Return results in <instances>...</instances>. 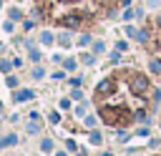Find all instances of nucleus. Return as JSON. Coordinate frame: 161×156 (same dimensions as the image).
<instances>
[{
	"label": "nucleus",
	"instance_id": "f8f14e48",
	"mask_svg": "<svg viewBox=\"0 0 161 156\" xmlns=\"http://www.w3.org/2000/svg\"><path fill=\"white\" fill-rule=\"evenodd\" d=\"M136 33H138V30H136L133 25H128V28H126V35H128V38H136Z\"/></svg>",
	"mask_w": 161,
	"mask_h": 156
},
{
	"label": "nucleus",
	"instance_id": "6ab92c4d",
	"mask_svg": "<svg viewBox=\"0 0 161 156\" xmlns=\"http://www.w3.org/2000/svg\"><path fill=\"white\" fill-rule=\"evenodd\" d=\"M28 131H30V133H38V131H40V126H38V123H30V126H28Z\"/></svg>",
	"mask_w": 161,
	"mask_h": 156
},
{
	"label": "nucleus",
	"instance_id": "5701e85b",
	"mask_svg": "<svg viewBox=\"0 0 161 156\" xmlns=\"http://www.w3.org/2000/svg\"><path fill=\"white\" fill-rule=\"evenodd\" d=\"M156 25H158V28H161V15H158V18H156Z\"/></svg>",
	"mask_w": 161,
	"mask_h": 156
},
{
	"label": "nucleus",
	"instance_id": "1a4fd4ad",
	"mask_svg": "<svg viewBox=\"0 0 161 156\" xmlns=\"http://www.w3.org/2000/svg\"><path fill=\"white\" fill-rule=\"evenodd\" d=\"M58 43H60V45H68V43H70V35H68V33H63V35L58 38Z\"/></svg>",
	"mask_w": 161,
	"mask_h": 156
},
{
	"label": "nucleus",
	"instance_id": "6e6552de",
	"mask_svg": "<svg viewBox=\"0 0 161 156\" xmlns=\"http://www.w3.org/2000/svg\"><path fill=\"white\" fill-rule=\"evenodd\" d=\"M40 148H43V151H50V148H53V141H50V138H43Z\"/></svg>",
	"mask_w": 161,
	"mask_h": 156
},
{
	"label": "nucleus",
	"instance_id": "a211bd4d",
	"mask_svg": "<svg viewBox=\"0 0 161 156\" xmlns=\"http://www.w3.org/2000/svg\"><path fill=\"white\" fill-rule=\"evenodd\" d=\"M80 60H83V63H93V55H88V53H83V55H80Z\"/></svg>",
	"mask_w": 161,
	"mask_h": 156
},
{
	"label": "nucleus",
	"instance_id": "423d86ee",
	"mask_svg": "<svg viewBox=\"0 0 161 156\" xmlns=\"http://www.w3.org/2000/svg\"><path fill=\"white\" fill-rule=\"evenodd\" d=\"M133 18H136V10H131V8L123 10V20H133Z\"/></svg>",
	"mask_w": 161,
	"mask_h": 156
},
{
	"label": "nucleus",
	"instance_id": "f3484780",
	"mask_svg": "<svg viewBox=\"0 0 161 156\" xmlns=\"http://www.w3.org/2000/svg\"><path fill=\"white\" fill-rule=\"evenodd\" d=\"M116 48H118V53H123V50H128V43H123V40H121Z\"/></svg>",
	"mask_w": 161,
	"mask_h": 156
},
{
	"label": "nucleus",
	"instance_id": "f257e3e1",
	"mask_svg": "<svg viewBox=\"0 0 161 156\" xmlns=\"http://www.w3.org/2000/svg\"><path fill=\"white\" fill-rule=\"evenodd\" d=\"M148 88H151V81H148L146 73H131L128 75V91L133 96H146Z\"/></svg>",
	"mask_w": 161,
	"mask_h": 156
},
{
	"label": "nucleus",
	"instance_id": "2eb2a0df",
	"mask_svg": "<svg viewBox=\"0 0 161 156\" xmlns=\"http://www.w3.org/2000/svg\"><path fill=\"white\" fill-rule=\"evenodd\" d=\"M20 15H23V13H20V10H18V8H13V10H10V18H13V20H18V18H20Z\"/></svg>",
	"mask_w": 161,
	"mask_h": 156
},
{
	"label": "nucleus",
	"instance_id": "b1692460",
	"mask_svg": "<svg viewBox=\"0 0 161 156\" xmlns=\"http://www.w3.org/2000/svg\"><path fill=\"white\" fill-rule=\"evenodd\" d=\"M58 156H65V153H63V151H60V153H58Z\"/></svg>",
	"mask_w": 161,
	"mask_h": 156
},
{
	"label": "nucleus",
	"instance_id": "9d476101",
	"mask_svg": "<svg viewBox=\"0 0 161 156\" xmlns=\"http://www.w3.org/2000/svg\"><path fill=\"white\" fill-rule=\"evenodd\" d=\"M78 43H80V45H88V43H91V35H88V33H83V35L78 38Z\"/></svg>",
	"mask_w": 161,
	"mask_h": 156
},
{
	"label": "nucleus",
	"instance_id": "ddd939ff",
	"mask_svg": "<svg viewBox=\"0 0 161 156\" xmlns=\"http://www.w3.org/2000/svg\"><path fill=\"white\" fill-rule=\"evenodd\" d=\"M103 48H106V45H103L101 40H98V43H93V53H103Z\"/></svg>",
	"mask_w": 161,
	"mask_h": 156
},
{
	"label": "nucleus",
	"instance_id": "39448f33",
	"mask_svg": "<svg viewBox=\"0 0 161 156\" xmlns=\"http://www.w3.org/2000/svg\"><path fill=\"white\" fill-rule=\"evenodd\" d=\"M30 96H33L30 91H18V93H15V101H28Z\"/></svg>",
	"mask_w": 161,
	"mask_h": 156
},
{
	"label": "nucleus",
	"instance_id": "393cba45",
	"mask_svg": "<svg viewBox=\"0 0 161 156\" xmlns=\"http://www.w3.org/2000/svg\"><path fill=\"white\" fill-rule=\"evenodd\" d=\"M148 3H156V0H148Z\"/></svg>",
	"mask_w": 161,
	"mask_h": 156
},
{
	"label": "nucleus",
	"instance_id": "9b49d317",
	"mask_svg": "<svg viewBox=\"0 0 161 156\" xmlns=\"http://www.w3.org/2000/svg\"><path fill=\"white\" fill-rule=\"evenodd\" d=\"M63 65H65V70H73V68H75V60L68 58V60H63Z\"/></svg>",
	"mask_w": 161,
	"mask_h": 156
},
{
	"label": "nucleus",
	"instance_id": "f03ea898",
	"mask_svg": "<svg viewBox=\"0 0 161 156\" xmlns=\"http://www.w3.org/2000/svg\"><path fill=\"white\" fill-rule=\"evenodd\" d=\"M113 91H116V78H103V81L96 86V98H98V103H101L103 98L113 96Z\"/></svg>",
	"mask_w": 161,
	"mask_h": 156
},
{
	"label": "nucleus",
	"instance_id": "dca6fc26",
	"mask_svg": "<svg viewBox=\"0 0 161 156\" xmlns=\"http://www.w3.org/2000/svg\"><path fill=\"white\" fill-rule=\"evenodd\" d=\"M40 40H43V43H53V35H50V33H43Z\"/></svg>",
	"mask_w": 161,
	"mask_h": 156
},
{
	"label": "nucleus",
	"instance_id": "0eeeda50",
	"mask_svg": "<svg viewBox=\"0 0 161 156\" xmlns=\"http://www.w3.org/2000/svg\"><path fill=\"white\" fill-rule=\"evenodd\" d=\"M151 98H153V103H158L161 101V91L158 88H151Z\"/></svg>",
	"mask_w": 161,
	"mask_h": 156
},
{
	"label": "nucleus",
	"instance_id": "4be33fe9",
	"mask_svg": "<svg viewBox=\"0 0 161 156\" xmlns=\"http://www.w3.org/2000/svg\"><path fill=\"white\" fill-rule=\"evenodd\" d=\"M118 3H121L123 8H128V5H131V0H118Z\"/></svg>",
	"mask_w": 161,
	"mask_h": 156
},
{
	"label": "nucleus",
	"instance_id": "4468645a",
	"mask_svg": "<svg viewBox=\"0 0 161 156\" xmlns=\"http://www.w3.org/2000/svg\"><path fill=\"white\" fill-rule=\"evenodd\" d=\"M91 143H101V133H98V131L91 133Z\"/></svg>",
	"mask_w": 161,
	"mask_h": 156
},
{
	"label": "nucleus",
	"instance_id": "412c9836",
	"mask_svg": "<svg viewBox=\"0 0 161 156\" xmlns=\"http://www.w3.org/2000/svg\"><path fill=\"white\" fill-rule=\"evenodd\" d=\"M33 78H43V68H35L33 70Z\"/></svg>",
	"mask_w": 161,
	"mask_h": 156
},
{
	"label": "nucleus",
	"instance_id": "7ed1b4c3",
	"mask_svg": "<svg viewBox=\"0 0 161 156\" xmlns=\"http://www.w3.org/2000/svg\"><path fill=\"white\" fill-rule=\"evenodd\" d=\"M148 70H151L153 75H161V58H151V60H148Z\"/></svg>",
	"mask_w": 161,
	"mask_h": 156
},
{
	"label": "nucleus",
	"instance_id": "aec40b11",
	"mask_svg": "<svg viewBox=\"0 0 161 156\" xmlns=\"http://www.w3.org/2000/svg\"><path fill=\"white\" fill-rule=\"evenodd\" d=\"M30 58H33V60H38V58H40V53H38L35 48H30Z\"/></svg>",
	"mask_w": 161,
	"mask_h": 156
},
{
	"label": "nucleus",
	"instance_id": "20e7f679",
	"mask_svg": "<svg viewBox=\"0 0 161 156\" xmlns=\"http://www.w3.org/2000/svg\"><path fill=\"white\" fill-rule=\"evenodd\" d=\"M133 40H138L141 45H146V43H148V30H146V28H141V30L136 33V38H133Z\"/></svg>",
	"mask_w": 161,
	"mask_h": 156
}]
</instances>
